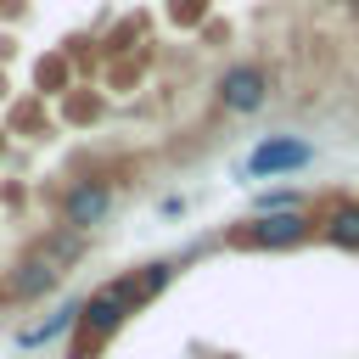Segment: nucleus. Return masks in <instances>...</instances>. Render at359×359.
Returning <instances> with one entry per match:
<instances>
[{"label": "nucleus", "mask_w": 359, "mask_h": 359, "mask_svg": "<svg viewBox=\"0 0 359 359\" xmlns=\"http://www.w3.org/2000/svg\"><path fill=\"white\" fill-rule=\"evenodd\" d=\"M314 236V219L309 213H258L247 224H230V247H252V252H286V247H303Z\"/></svg>", "instance_id": "nucleus-1"}, {"label": "nucleus", "mask_w": 359, "mask_h": 359, "mask_svg": "<svg viewBox=\"0 0 359 359\" xmlns=\"http://www.w3.org/2000/svg\"><path fill=\"white\" fill-rule=\"evenodd\" d=\"M213 95H219V107H224V112L252 118V112H264V101H269V73H264L258 62H230V67L219 73Z\"/></svg>", "instance_id": "nucleus-2"}, {"label": "nucleus", "mask_w": 359, "mask_h": 359, "mask_svg": "<svg viewBox=\"0 0 359 359\" xmlns=\"http://www.w3.org/2000/svg\"><path fill=\"white\" fill-rule=\"evenodd\" d=\"M309 163H314V146H309L303 135H264V140L247 151L241 174L269 180V174H297V168H309Z\"/></svg>", "instance_id": "nucleus-3"}, {"label": "nucleus", "mask_w": 359, "mask_h": 359, "mask_svg": "<svg viewBox=\"0 0 359 359\" xmlns=\"http://www.w3.org/2000/svg\"><path fill=\"white\" fill-rule=\"evenodd\" d=\"M112 208H118V196H112V185L107 180H73L67 191H62V224H73V230H101L107 219H112Z\"/></svg>", "instance_id": "nucleus-4"}, {"label": "nucleus", "mask_w": 359, "mask_h": 359, "mask_svg": "<svg viewBox=\"0 0 359 359\" xmlns=\"http://www.w3.org/2000/svg\"><path fill=\"white\" fill-rule=\"evenodd\" d=\"M123 320H129V309H123L118 297L90 292V297H84V314H79V331H73V337H79V353H73V359H95V348H101Z\"/></svg>", "instance_id": "nucleus-5"}, {"label": "nucleus", "mask_w": 359, "mask_h": 359, "mask_svg": "<svg viewBox=\"0 0 359 359\" xmlns=\"http://www.w3.org/2000/svg\"><path fill=\"white\" fill-rule=\"evenodd\" d=\"M62 286V269L50 264V258H39V252H22L11 269H6V297L11 303H39V297H50Z\"/></svg>", "instance_id": "nucleus-6"}, {"label": "nucleus", "mask_w": 359, "mask_h": 359, "mask_svg": "<svg viewBox=\"0 0 359 359\" xmlns=\"http://www.w3.org/2000/svg\"><path fill=\"white\" fill-rule=\"evenodd\" d=\"M34 252H39V258H50V264L67 275V269L90 252V236H84V230H73V224H45V230H39V241H34Z\"/></svg>", "instance_id": "nucleus-7"}, {"label": "nucleus", "mask_w": 359, "mask_h": 359, "mask_svg": "<svg viewBox=\"0 0 359 359\" xmlns=\"http://www.w3.org/2000/svg\"><path fill=\"white\" fill-rule=\"evenodd\" d=\"M79 314H84V297H67V303H56L45 320H34L28 331H17V348H45V342H56L62 331H79Z\"/></svg>", "instance_id": "nucleus-8"}, {"label": "nucleus", "mask_w": 359, "mask_h": 359, "mask_svg": "<svg viewBox=\"0 0 359 359\" xmlns=\"http://www.w3.org/2000/svg\"><path fill=\"white\" fill-rule=\"evenodd\" d=\"M320 236H325L331 247H342V252H359V202H353V196H337L331 213L320 219Z\"/></svg>", "instance_id": "nucleus-9"}, {"label": "nucleus", "mask_w": 359, "mask_h": 359, "mask_svg": "<svg viewBox=\"0 0 359 359\" xmlns=\"http://www.w3.org/2000/svg\"><path fill=\"white\" fill-rule=\"evenodd\" d=\"M101 292H107V297H118V303H123V309H129V314H135V309H146V303H151V297H146V292H140V275H135V269H129V275H112V280H107V286H101Z\"/></svg>", "instance_id": "nucleus-10"}, {"label": "nucleus", "mask_w": 359, "mask_h": 359, "mask_svg": "<svg viewBox=\"0 0 359 359\" xmlns=\"http://www.w3.org/2000/svg\"><path fill=\"white\" fill-rule=\"evenodd\" d=\"M135 275H140V292H146V297H157V292H168V286H174V258H151V264H140Z\"/></svg>", "instance_id": "nucleus-11"}, {"label": "nucleus", "mask_w": 359, "mask_h": 359, "mask_svg": "<svg viewBox=\"0 0 359 359\" xmlns=\"http://www.w3.org/2000/svg\"><path fill=\"white\" fill-rule=\"evenodd\" d=\"M348 6H353V11H359V0H348Z\"/></svg>", "instance_id": "nucleus-12"}, {"label": "nucleus", "mask_w": 359, "mask_h": 359, "mask_svg": "<svg viewBox=\"0 0 359 359\" xmlns=\"http://www.w3.org/2000/svg\"><path fill=\"white\" fill-rule=\"evenodd\" d=\"M331 6H337V0H331Z\"/></svg>", "instance_id": "nucleus-13"}]
</instances>
